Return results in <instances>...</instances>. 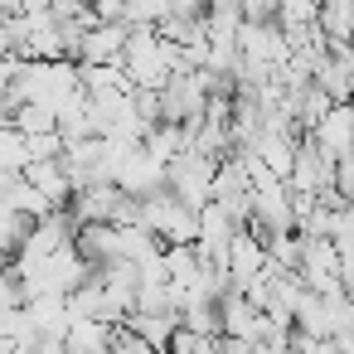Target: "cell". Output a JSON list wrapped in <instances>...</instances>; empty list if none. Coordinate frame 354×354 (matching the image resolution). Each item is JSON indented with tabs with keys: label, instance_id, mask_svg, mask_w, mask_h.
I'll list each match as a JSON object with an SVG mask.
<instances>
[{
	"label": "cell",
	"instance_id": "obj_1",
	"mask_svg": "<svg viewBox=\"0 0 354 354\" xmlns=\"http://www.w3.org/2000/svg\"><path fill=\"white\" fill-rule=\"evenodd\" d=\"M310 136H315L320 151H330L335 160L349 156V151H354V102H335V107L325 112V122H320Z\"/></svg>",
	"mask_w": 354,
	"mask_h": 354
},
{
	"label": "cell",
	"instance_id": "obj_2",
	"mask_svg": "<svg viewBox=\"0 0 354 354\" xmlns=\"http://www.w3.org/2000/svg\"><path fill=\"white\" fill-rule=\"evenodd\" d=\"M315 83H320L335 102H354V78H349V68H344L335 54H325V59L315 64Z\"/></svg>",
	"mask_w": 354,
	"mask_h": 354
},
{
	"label": "cell",
	"instance_id": "obj_3",
	"mask_svg": "<svg viewBox=\"0 0 354 354\" xmlns=\"http://www.w3.org/2000/svg\"><path fill=\"white\" fill-rule=\"evenodd\" d=\"M6 122H15V127L30 131V136H39V131H59V107H49V102H25V107H15Z\"/></svg>",
	"mask_w": 354,
	"mask_h": 354
},
{
	"label": "cell",
	"instance_id": "obj_4",
	"mask_svg": "<svg viewBox=\"0 0 354 354\" xmlns=\"http://www.w3.org/2000/svg\"><path fill=\"white\" fill-rule=\"evenodd\" d=\"M320 30L330 39H354V0H325L320 6Z\"/></svg>",
	"mask_w": 354,
	"mask_h": 354
},
{
	"label": "cell",
	"instance_id": "obj_5",
	"mask_svg": "<svg viewBox=\"0 0 354 354\" xmlns=\"http://www.w3.org/2000/svg\"><path fill=\"white\" fill-rule=\"evenodd\" d=\"M248 20H277L281 15V0H238Z\"/></svg>",
	"mask_w": 354,
	"mask_h": 354
},
{
	"label": "cell",
	"instance_id": "obj_6",
	"mask_svg": "<svg viewBox=\"0 0 354 354\" xmlns=\"http://www.w3.org/2000/svg\"><path fill=\"white\" fill-rule=\"evenodd\" d=\"M97 20H127V0H93Z\"/></svg>",
	"mask_w": 354,
	"mask_h": 354
}]
</instances>
